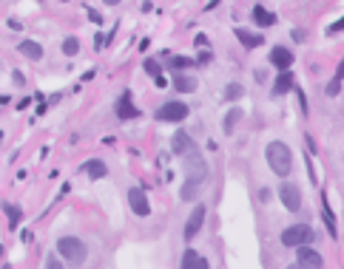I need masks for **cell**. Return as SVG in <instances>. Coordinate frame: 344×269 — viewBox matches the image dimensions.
<instances>
[{
  "mask_svg": "<svg viewBox=\"0 0 344 269\" xmlns=\"http://www.w3.org/2000/svg\"><path fill=\"white\" fill-rule=\"evenodd\" d=\"M265 159L276 176H282V178L290 176V170H293V153H290V148H287L285 142H270L265 150Z\"/></svg>",
  "mask_w": 344,
  "mask_h": 269,
  "instance_id": "1",
  "label": "cell"
},
{
  "mask_svg": "<svg viewBox=\"0 0 344 269\" xmlns=\"http://www.w3.org/2000/svg\"><path fill=\"white\" fill-rule=\"evenodd\" d=\"M57 252H60V258H63L68 266H80V263L86 261L88 247L80 238H74V235H63V238L57 241Z\"/></svg>",
  "mask_w": 344,
  "mask_h": 269,
  "instance_id": "2",
  "label": "cell"
},
{
  "mask_svg": "<svg viewBox=\"0 0 344 269\" xmlns=\"http://www.w3.org/2000/svg\"><path fill=\"white\" fill-rule=\"evenodd\" d=\"M279 241L285 247H293V249L296 247H310V244H313V230H310L307 224H293L279 235Z\"/></svg>",
  "mask_w": 344,
  "mask_h": 269,
  "instance_id": "3",
  "label": "cell"
},
{
  "mask_svg": "<svg viewBox=\"0 0 344 269\" xmlns=\"http://www.w3.org/2000/svg\"><path fill=\"white\" fill-rule=\"evenodd\" d=\"M185 182H196L202 184L205 182V176H208V164H205V159H202L196 150H191V153H185Z\"/></svg>",
  "mask_w": 344,
  "mask_h": 269,
  "instance_id": "4",
  "label": "cell"
},
{
  "mask_svg": "<svg viewBox=\"0 0 344 269\" xmlns=\"http://www.w3.org/2000/svg\"><path fill=\"white\" fill-rule=\"evenodd\" d=\"M188 113H191V108H188L185 102H177V99H171V102L159 105L157 119H159V122H185Z\"/></svg>",
  "mask_w": 344,
  "mask_h": 269,
  "instance_id": "5",
  "label": "cell"
},
{
  "mask_svg": "<svg viewBox=\"0 0 344 269\" xmlns=\"http://www.w3.org/2000/svg\"><path fill=\"white\" fill-rule=\"evenodd\" d=\"M279 198H282V204H285L290 212H299V210H301V193H299V187H296V184L282 182V187H279Z\"/></svg>",
  "mask_w": 344,
  "mask_h": 269,
  "instance_id": "6",
  "label": "cell"
},
{
  "mask_svg": "<svg viewBox=\"0 0 344 269\" xmlns=\"http://www.w3.org/2000/svg\"><path fill=\"white\" fill-rule=\"evenodd\" d=\"M202 224H205V204H196L194 212H191V218L185 221V230H182V235H185V241H194L196 233L202 230Z\"/></svg>",
  "mask_w": 344,
  "mask_h": 269,
  "instance_id": "7",
  "label": "cell"
},
{
  "mask_svg": "<svg viewBox=\"0 0 344 269\" xmlns=\"http://www.w3.org/2000/svg\"><path fill=\"white\" fill-rule=\"evenodd\" d=\"M293 51L287 49V46H273L270 49V65L279 71H290V65H293Z\"/></svg>",
  "mask_w": 344,
  "mask_h": 269,
  "instance_id": "8",
  "label": "cell"
},
{
  "mask_svg": "<svg viewBox=\"0 0 344 269\" xmlns=\"http://www.w3.org/2000/svg\"><path fill=\"white\" fill-rule=\"evenodd\" d=\"M128 204H131V210H134L140 218L151 215V204H148V198H145L143 187H131V190H128Z\"/></svg>",
  "mask_w": 344,
  "mask_h": 269,
  "instance_id": "9",
  "label": "cell"
},
{
  "mask_svg": "<svg viewBox=\"0 0 344 269\" xmlns=\"http://www.w3.org/2000/svg\"><path fill=\"white\" fill-rule=\"evenodd\" d=\"M296 258H299V266H304V269H322L324 266L322 255L310 247H296Z\"/></svg>",
  "mask_w": 344,
  "mask_h": 269,
  "instance_id": "10",
  "label": "cell"
},
{
  "mask_svg": "<svg viewBox=\"0 0 344 269\" xmlns=\"http://www.w3.org/2000/svg\"><path fill=\"white\" fill-rule=\"evenodd\" d=\"M171 150L177 156H185V153H191V150H196V145H194V139H191V133L177 130V133H174V139H171Z\"/></svg>",
  "mask_w": 344,
  "mask_h": 269,
  "instance_id": "11",
  "label": "cell"
},
{
  "mask_svg": "<svg viewBox=\"0 0 344 269\" xmlns=\"http://www.w3.org/2000/svg\"><path fill=\"white\" fill-rule=\"evenodd\" d=\"M114 111H117V116H120V119H134V116H140V111H136L134 102H131V91H125L120 99H117Z\"/></svg>",
  "mask_w": 344,
  "mask_h": 269,
  "instance_id": "12",
  "label": "cell"
},
{
  "mask_svg": "<svg viewBox=\"0 0 344 269\" xmlns=\"http://www.w3.org/2000/svg\"><path fill=\"white\" fill-rule=\"evenodd\" d=\"M17 51H20L23 57H26V60H43V46H40V42L37 40H20L17 42Z\"/></svg>",
  "mask_w": 344,
  "mask_h": 269,
  "instance_id": "13",
  "label": "cell"
},
{
  "mask_svg": "<svg viewBox=\"0 0 344 269\" xmlns=\"http://www.w3.org/2000/svg\"><path fill=\"white\" fill-rule=\"evenodd\" d=\"M293 74L290 71H279V77H276V82H273V94L276 97H282V94H287L290 88H293Z\"/></svg>",
  "mask_w": 344,
  "mask_h": 269,
  "instance_id": "14",
  "label": "cell"
},
{
  "mask_svg": "<svg viewBox=\"0 0 344 269\" xmlns=\"http://www.w3.org/2000/svg\"><path fill=\"white\" fill-rule=\"evenodd\" d=\"M174 91L194 94V91H196V79L191 77V74H177V77H174Z\"/></svg>",
  "mask_w": 344,
  "mask_h": 269,
  "instance_id": "15",
  "label": "cell"
},
{
  "mask_svg": "<svg viewBox=\"0 0 344 269\" xmlns=\"http://www.w3.org/2000/svg\"><path fill=\"white\" fill-rule=\"evenodd\" d=\"M83 170H86L88 178H94V182L108 176V167H106V162H102V159H91V162H86V167H83Z\"/></svg>",
  "mask_w": 344,
  "mask_h": 269,
  "instance_id": "16",
  "label": "cell"
},
{
  "mask_svg": "<svg viewBox=\"0 0 344 269\" xmlns=\"http://www.w3.org/2000/svg\"><path fill=\"white\" fill-rule=\"evenodd\" d=\"M253 23H256V26H262V28H270L273 23H276V14L267 12L265 6H256V9H253Z\"/></svg>",
  "mask_w": 344,
  "mask_h": 269,
  "instance_id": "17",
  "label": "cell"
},
{
  "mask_svg": "<svg viewBox=\"0 0 344 269\" xmlns=\"http://www.w3.org/2000/svg\"><path fill=\"white\" fill-rule=\"evenodd\" d=\"M236 37H239V42H242L245 49H259L262 46V34H253V31H245V28H236Z\"/></svg>",
  "mask_w": 344,
  "mask_h": 269,
  "instance_id": "18",
  "label": "cell"
},
{
  "mask_svg": "<svg viewBox=\"0 0 344 269\" xmlns=\"http://www.w3.org/2000/svg\"><path fill=\"white\" fill-rule=\"evenodd\" d=\"M242 119V111H239V108H230L228 113H225V122H222V130L225 133H233V127H236V122Z\"/></svg>",
  "mask_w": 344,
  "mask_h": 269,
  "instance_id": "19",
  "label": "cell"
},
{
  "mask_svg": "<svg viewBox=\"0 0 344 269\" xmlns=\"http://www.w3.org/2000/svg\"><path fill=\"white\" fill-rule=\"evenodd\" d=\"M3 207V212L9 215V227H17V221H20V215H23V210L17 204H0Z\"/></svg>",
  "mask_w": 344,
  "mask_h": 269,
  "instance_id": "20",
  "label": "cell"
},
{
  "mask_svg": "<svg viewBox=\"0 0 344 269\" xmlns=\"http://www.w3.org/2000/svg\"><path fill=\"white\" fill-rule=\"evenodd\" d=\"M225 99H228V102H233V99H242L245 97V88L239 82H230L228 88H225V94H222Z\"/></svg>",
  "mask_w": 344,
  "mask_h": 269,
  "instance_id": "21",
  "label": "cell"
},
{
  "mask_svg": "<svg viewBox=\"0 0 344 269\" xmlns=\"http://www.w3.org/2000/svg\"><path fill=\"white\" fill-rule=\"evenodd\" d=\"M196 193H199V184H196V182H185V184H182L180 196H182V201H194Z\"/></svg>",
  "mask_w": 344,
  "mask_h": 269,
  "instance_id": "22",
  "label": "cell"
},
{
  "mask_svg": "<svg viewBox=\"0 0 344 269\" xmlns=\"http://www.w3.org/2000/svg\"><path fill=\"white\" fill-rule=\"evenodd\" d=\"M171 68L182 74L185 68H194V60H191V57H171Z\"/></svg>",
  "mask_w": 344,
  "mask_h": 269,
  "instance_id": "23",
  "label": "cell"
},
{
  "mask_svg": "<svg viewBox=\"0 0 344 269\" xmlns=\"http://www.w3.org/2000/svg\"><path fill=\"white\" fill-rule=\"evenodd\" d=\"M196 261H199V252H196V249H185V255H182V266H180V269H194Z\"/></svg>",
  "mask_w": 344,
  "mask_h": 269,
  "instance_id": "24",
  "label": "cell"
},
{
  "mask_svg": "<svg viewBox=\"0 0 344 269\" xmlns=\"http://www.w3.org/2000/svg\"><path fill=\"white\" fill-rule=\"evenodd\" d=\"M77 51H80V40H77V37H65V40H63V54L74 57Z\"/></svg>",
  "mask_w": 344,
  "mask_h": 269,
  "instance_id": "25",
  "label": "cell"
},
{
  "mask_svg": "<svg viewBox=\"0 0 344 269\" xmlns=\"http://www.w3.org/2000/svg\"><path fill=\"white\" fill-rule=\"evenodd\" d=\"M145 71H148L151 77L157 79V77H162V65L157 63V60H145Z\"/></svg>",
  "mask_w": 344,
  "mask_h": 269,
  "instance_id": "26",
  "label": "cell"
},
{
  "mask_svg": "<svg viewBox=\"0 0 344 269\" xmlns=\"http://www.w3.org/2000/svg\"><path fill=\"white\" fill-rule=\"evenodd\" d=\"M324 221H327V230H330V235L336 238V221H333V212H330V207L324 204Z\"/></svg>",
  "mask_w": 344,
  "mask_h": 269,
  "instance_id": "27",
  "label": "cell"
},
{
  "mask_svg": "<svg viewBox=\"0 0 344 269\" xmlns=\"http://www.w3.org/2000/svg\"><path fill=\"white\" fill-rule=\"evenodd\" d=\"M324 94H327V97H338V94H341V82H338V79H330Z\"/></svg>",
  "mask_w": 344,
  "mask_h": 269,
  "instance_id": "28",
  "label": "cell"
},
{
  "mask_svg": "<svg viewBox=\"0 0 344 269\" xmlns=\"http://www.w3.org/2000/svg\"><path fill=\"white\" fill-rule=\"evenodd\" d=\"M46 269H63V263H60L57 255H49V258H46Z\"/></svg>",
  "mask_w": 344,
  "mask_h": 269,
  "instance_id": "29",
  "label": "cell"
},
{
  "mask_svg": "<svg viewBox=\"0 0 344 269\" xmlns=\"http://www.w3.org/2000/svg\"><path fill=\"white\" fill-rule=\"evenodd\" d=\"M336 31H344V17H338V20L327 28V34H336Z\"/></svg>",
  "mask_w": 344,
  "mask_h": 269,
  "instance_id": "30",
  "label": "cell"
},
{
  "mask_svg": "<svg viewBox=\"0 0 344 269\" xmlns=\"http://www.w3.org/2000/svg\"><path fill=\"white\" fill-rule=\"evenodd\" d=\"M208 63H211V54H208V51H202V54L194 60V65H208Z\"/></svg>",
  "mask_w": 344,
  "mask_h": 269,
  "instance_id": "31",
  "label": "cell"
},
{
  "mask_svg": "<svg viewBox=\"0 0 344 269\" xmlns=\"http://www.w3.org/2000/svg\"><path fill=\"white\" fill-rule=\"evenodd\" d=\"M196 49H208V37H205V34H196Z\"/></svg>",
  "mask_w": 344,
  "mask_h": 269,
  "instance_id": "32",
  "label": "cell"
},
{
  "mask_svg": "<svg viewBox=\"0 0 344 269\" xmlns=\"http://www.w3.org/2000/svg\"><path fill=\"white\" fill-rule=\"evenodd\" d=\"M333 79H338V82H341V79H344V60H341V63H338V68H336V77H333Z\"/></svg>",
  "mask_w": 344,
  "mask_h": 269,
  "instance_id": "33",
  "label": "cell"
},
{
  "mask_svg": "<svg viewBox=\"0 0 344 269\" xmlns=\"http://www.w3.org/2000/svg\"><path fill=\"white\" fill-rule=\"evenodd\" d=\"M88 17H91V23H102L100 12H94V9H88Z\"/></svg>",
  "mask_w": 344,
  "mask_h": 269,
  "instance_id": "34",
  "label": "cell"
},
{
  "mask_svg": "<svg viewBox=\"0 0 344 269\" xmlns=\"http://www.w3.org/2000/svg\"><path fill=\"white\" fill-rule=\"evenodd\" d=\"M12 79H15V85H23V82H26V79H23V74H20V71H15V74H12Z\"/></svg>",
  "mask_w": 344,
  "mask_h": 269,
  "instance_id": "35",
  "label": "cell"
},
{
  "mask_svg": "<svg viewBox=\"0 0 344 269\" xmlns=\"http://www.w3.org/2000/svg\"><path fill=\"white\" fill-rule=\"evenodd\" d=\"M194 269H211V263L205 261V258H199V261H196V266Z\"/></svg>",
  "mask_w": 344,
  "mask_h": 269,
  "instance_id": "36",
  "label": "cell"
},
{
  "mask_svg": "<svg viewBox=\"0 0 344 269\" xmlns=\"http://www.w3.org/2000/svg\"><path fill=\"white\" fill-rule=\"evenodd\" d=\"M259 201H270V190H259Z\"/></svg>",
  "mask_w": 344,
  "mask_h": 269,
  "instance_id": "37",
  "label": "cell"
},
{
  "mask_svg": "<svg viewBox=\"0 0 344 269\" xmlns=\"http://www.w3.org/2000/svg\"><path fill=\"white\" fill-rule=\"evenodd\" d=\"M102 3H106V6H120L122 0H102Z\"/></svg>",
  "mask_w": 344,
  "mask_h": 269,
  "instance_id": "38",
  "label": "cell"
},
{
  "mask_svg": "<svg viewBox=\"0 0 344 269\" xmlns=\"http://www.w3.org/2000/svg\"><path fill=\"white\" fill-rule=\"evenodd\" d=\"M287 269H304V266H299V263H293V266H287Z\"/></svg>",
  "mask_w": 344,
  "mask_h": 269,
  "instance_id": "39",
  "label": "cell"
},
{
  "mask_svg": "<svg viewBox=\"0 0 344 269\" xmlns=\"http://www.w3.org/2000/svg\"><path fill=\"white\" fill-rule=\"evenodd\" d=\"M63 3H68V0H63Z\"/></svg>",
  "mask_w": 344,
  "mask_h": 269,
  "instance_id": "40",
  "label": "cell"
}]
</instances>
